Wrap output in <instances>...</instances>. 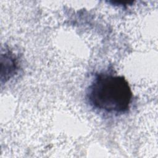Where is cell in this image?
<instances>
[{
    "label": "cell",
    "mask_w": 158,
    "mask_h": 158,
    "mask_svg": "<svg viewBox=\"0 0 158 158\" xmlns=\"http://www.w3.org/2000/svg\"><path fill=\"white\" fill-rule=\"evenodd\" d=\"M86 96L94 109L110 114H122L129 109L133 93L123 76L99 73L89 86Z\"/></svg>",
    "instance_id": "cell-1"
}]
</instances>
